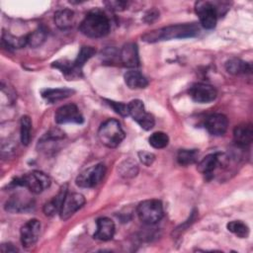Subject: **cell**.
I'll use <instances>...</instances> for the list:
<instances>
[{"instance_id": "6da1fadb", "label": "cell", "mask_w": 253, "mask_h": 253, "mask_svg": "<svg viewBox=\"0 0 253 253\" xmlns=\"http://www.w3.org/2000/svg\"><path fill=\"white\" fill-rule=\"evenodd\" d=\"M200 28L196 23L178 24L154 30L143 35L142 40L146 42H156L175 39H186L198 36Z\"/></svg>"}, {"instance_id": "7a4b0ae2", "label": "cell", "mask_w": 253, "mask_h": 253, "mask_svg": "<svg viewBox=\"0 0 253 253\" xmlns=\"http://www.w3.org/2000/svg\"><path fill=\"white\" fill-rule=\"evenodd\" d=\"M110 29L111 24L109 18L98 9L89 12L79 26V30L84 36L93 39L107 36Z\"/></svg>"}, {"instance_id": "3957f363", "label": "cell", "mask_w": 253, "mask_h": 253, "mask_svg": "<svg viewBox=\"0 0 253 253\" xmlns=\"http://www.w3.org/2000/svg\"><path fill=\"white\" fill-rule=\"evenodd\" d=\"M126 134L119 121L109 119L98 129L99 140L109 148H115L121 144Z\"/></svg>"}, {"instance_id": "277c9868", "label": "cell", "mask_w": 253, "mask_h": 253, "mask_svg": "<svg viewBox=\"0 0 253 253\" xmlns=\"http://www.w3.org/2000/svg\"><path fill=\"white\" fill-rule=\"evenodd\" d=\"M50 184L51 180L48 175L41 171H32L15 178L10 185L13 187H24L34 194H40L47 189Z\"/></svg>"}, {"instance_id": "5b68a950", "label": "cell", "mask_w": 253, "mask_h": 253, "mask_svg": "<svg viewBox=\"0 0 253 253\" xmlns=\"http://www.w3.org/2000/svg\"><path fill=\"white\" fill-rule=\"evenodd\" d=\"M136 212L139 219L146 224H154L160 221L164 215L162 203L155 199L146 200L139 203Z\"/></svg>"}, {"instance_id": "8992f818", "label": "cell", "mask_w": 253, "mask_h": 253, "mask_svg": "<svg viewBox=\"0 0 253 253\" xmlns=\"http://www.w3.org/2000/svg\"><path fill=\"white\" fill-rule=\"evenodd\" d=\"M106 173L104 164L99 163L82 171L76 178L75 183L80 188H93L97 186Z\"/></svg>"}, {"instance_id": "52a82bcc", "label": "cell", "mask_w": 253, "mask_h": 253, "mask_svg": "<svg viewBox=\"0 0 253 253\" xmlns=\"http://www.w3.org/2000/svg\"><path fill=\"white\" fill-rule=\"evenodd\" d=\"M128 106V116H130L141 128L145 130H150L154 125V117L145 111L144 105L140 100H132L127 104Z\"/></svg>"}, {"instance_id": "ba28073f", "label": "cell", "mask_w": 253, "mask_h": 253, "mask_svg": "<svg viewBox=\"0 0 253 253\" xmlns=\"http://www.w3.org/2000/svg\"><path fill=\"white\" fill-rule=\"evenodd\" d=\"M195 11L199 16L201 25L207 29L211 30L215 27L217 21V8L209 1H198L195 5Z\"/></svg>"}, {"instance_id": "9c48e42d", "label": "cell", "mask_w": 253, "mask_h": 253, "mask_svg": "<svg viewBox=\"0 0 253 253\" xmlns=\"http://www.w3.org/2000/svg\"><path fill=\"white\" fill-rule=\"evenodd\" d=\"M54 120L57 124H82L84 118L75 104H67L58 108L54 114Z\"/></svg>"}, {"instance_id": "30bf717a", "label": "cell", "mask_w": 253, "mask_h": 253, "mask_svg": "<svg viewBox=\"0 0 253 253\" xmlns=\"http://www.w3.org/2000/svg\"><path fill=\"white\" fill-rule=\"evenodd\" d=\"M85 204V198L79 193H67L61 209L59 211L60 218L63 220L68 219L72 216L78 210H80Z\"/></svg>"}, {"instance_id": "8fae6325", "label": "cell", "mask_w": 253, "mask_h": 253, "mask_svg": "<svg viewBox=\"0 0 253 253\" xmlns=\"http://www.w3.org/2000/svg\"><path fill=\"white\" fill-rule=\"evenodd\" d=\"M191 98L197 103H210L212 102L217 95L215 88L206 83H195L189 89Z\"/></svg>"}, {"instance_id": "7c38bea8", "label": "cell", "mask_w": 253, "mask_h": 253, "mask_svg": "<svg viewBox=\"0 0 253 253\" xmlns=\"http://www.w3.org/2000/svg\"><path fill=\"white\" fill-rule=\"evenodd\" d=\"M41 231V222L40 220L33 218L28 220L20 230V238L23 246L32 247L36 244L39 239Z\"/></svg>"}, {"instance_id": "4fadbf2b", "label": "cell", "mask_w": 253, "mask_h": 253, "mask_svg": "<svg viewBox=\"0 0 253 253\" xmlns=\"http://www.w3.org/2000/svg\"><path fill=\"white\" fill-rule=\"evenodd\" d=\"M205 126L212 135H223L228 127V120L222 114H212L207 118Z\"/></svg>"}, {"instance_id": "5bb4252c", "label": "cell", "mask_w": 253, "mask_h": 253, "mask_svg": "<svg viewBox=\"0 0 253 253\" xmlns=\"http://www.w3.org/2000/svg\"><path fill=\"white\" fill-rule=\"evenodd\" d=\"M224 160V155L222 153H211L204 157L198 164V170L202 174L206 175L207 177L212 176L213 171L222 164V161Z\"/></svg>"}, {"instance_id": "9a60e30c", "label": "cell", "mask_w": 253, "mask_h": 253, "mask_svg": "<svg viewBox=\"0 0 253 253\" xmlns=\"http://www.w3.org/2000/svg\"><path fill=\"white\" fill-rule=\"evenodd\" d=\"M120 58L121 61L124 63L125 66L135 68L139 66V56L137 46L133 42L126 43L120 51Z\"/></svg>"}, {"instance_id": "2e32d148", "label": "cell", "mask_w": 253, "mask_h": 253, "mask_svg": "<svg viewBox=\"0 0 253 253\" xmlns=\"http://www.w3.org/2000/svg\"><path fill=\"white\" fill-rule=\"evenodd\" d=\"M97 229L94 233V238L108 241L113 238L115 234V223L109 217H100L97 219Z\"/></svg>"}, {"instance_id": "e0dca14e", "label": "cell", "mask_w": 253, "mask_h": 253, "mask_svg": "<svg viewBox=\"0 0 253 253\" xmlns=\"http://www.w3.org/2000/svg\"><path fill=\"white\" fill-rule=\"evenodd\" d=\"M233 139L239 146H246L252 142L253 127L251 124H241L233 129Z\"/></svg>"}, {"instance_id": "ac0fdd59", "label": "cell", "mask_w": 253, "mask_h": 253, "mask_svg": "<svg viewBox=\"0 0 253 253\" xmlns=\"http://www.w3.org/2000/svg\"><path fill=\"white\" fill-rule=\"evenodd\" d=\"M74 92L75 91L70 88H46L42 90L41 94L47 102L54 103L72 96Z\"/></svg>"}, {"instance_id": "d6986e66", "label": "cell", "mask_w": 253, "mask_h": 253, "mask_svg": "<svg viewBox=\"0 0 253 253\" xmlns=\"http://www.w3.org/2000/svg\"><path fill=\"white\" fill-rule=\"evenodd\" d=\"M124 78L129 89H143L148 85V80L146 77L137 70L126 71Z\"/></svg>"}, {"instance_id": "ffe728a7", "label": "cell", "mask_w": 253, "mask_h": 253, "mask_svg": "<svg viewBox=\"0 0 253 253\" xmlns=\"http://www.w3.org/2000/svg\"><path fill=\"white\" fill-rule=\"evenodd\" d=\"M66 194H67V186L64 185L60 189V191L57 193V195L55 197H53L49 202H47L43 206L44 214L50 216V215H53L56 212H59Z\"/></svg>"}, {"instance_id": "44dd1931", "label": "cell", "mask_w": 253, "mask_h": 253, "mask_svg": "<svg viewBox=\"0 0 253 253\" xmlns=\"http://www.w3.org/2000/svg\"><path fill=\"white\" fill-rule=\"evenodd\" d=\"M225 69L228 73L233 75H240V74H248L251 73L252 67L251 64L241 60L240 58H230L225 62Z\"/></svg>"}, {"instance_id": "7402d4cb", "label": "cell", "mask_w": 253, "mask_h": 253, "mask_svg": "<svg viewBox=\"0 0 253 253\" xmlns=\"http://www.w3.org/2000/svg\"><path fill=\"white\" fill-rule=\"evenodd\" d=\"M55 25L60 30H67L72 27L74 22V13L69 9H62L54 14Z\"/></svg>"}, {"instance_id": "603a6c76", "label": "cell", "mask_w": 253, "mask_h": 253, "mask_svg": "<svg viewBox=\"0 0 253 253\" xmlns=\"http://www.w3.org/2000/svg\"><path fill=\"white\" fill-rule=\"evenodd\" d=\"M52 66L59 69L64 75L70 76V77L79 76L80 73H81V70L76 68V66L74 65L73 62H70V61H67V60H64V59L54 61L52 63Z\"/></svg>"}, {"instance_id": "cb8c5ba5", "label": "cell", "mask_w": 253, "mask_h": 253, "mask_svg": "<svg viewBox=\"0 0 253 253\" xmlns=\"http://www.w3.org/2000/svg\"><path fill=\"white\" fill-rule=\"evenodd\" d=\"M2 42L6 44V46H8L9 48H21L28 44L27 36L15 37L8 33H3Z\"/></svg>"}, {"instance_id": "d4e9b609", "label": "cell", "mask_w": 253, "mask_h": 253, "mask_svg": "<svg viewBox=\"0 0 253 253\" xmlns=\"http://www.w3.org/2000/svg\"><path fill=\"white\" fill-rule=\"evenodd\" d=\"M199 151L197 149H180L177 154V161L180 165L194 164L198 160Z\"/></svg>"}, {"instance_id": "484cf974", "label": "cell", "mask_w": 253, "mask_h": 253, "mask_svg": "<svg viewBox=\"0 0 253 253\" xmlns=\"http://www.w3.org/2000/svg\"><path fill=\"white\" fill-rule=\"evenodd\" d=\"M119 173L124 178H133L138 173L137 164L131 159H126L120 164Z\"/></svg>"}, {"instance_id": "4316f807", "label": "cell", "mask_w": 253, "mask_h": 253, "mask_svg": "<svg viewBox=\"0 0 253 253\" xmlns=\"http://www.w3.org/2000/svg\"><path fill=\"white\" fill-rule=\"evenodd\" d=\"M95 52H96V49L94 47H92V46H88V45L82 46L80 48V51H79L77 57L73 61V63L76 66V68L81 70L83 65L85 64V62L87 60H89L95 54Z\"/></svg>"}, {"instance_id": "83f0119b", "label": "cell", "mask_w": 253, "mask_h": 253, "mask_svg": "<svg viewBox=\"0 0 253 253\" xmlns=\"http://www.w3.org/2000/svg\"><path fill=\"white\" fill-rule=\"evenodd\" d=\"M227 229L235 234L237 237L246 238L249 235V227L241 220H232L227 223Z\"/></svg>"}, {"instance_id": "f1b7e54d", "label": "cell", "mask_w": 253, "mask_h": 253, "mask_svg": "<svg viewBox=\"0 0 253 253\" xmlns=\"http://www.w3.org/2000/svg\"><path fill=\"white\" fill-rule=\"evenodd\" d=\"M21 128H20V137L21 142L24 145H28L31 140V130H32V122L29 116H23L21 118Z\"/></svg>"}, {"instance_id": "f546056e", "label": "cell", "mask_w": 253, "mask_h": 253, "mask_svg": "<svg viewBox=\"0 0 253 253\" xmlns=\"http://www.w3.org/2000/svg\"><path fill=\"white\" fill-rule=\"evenodd\" d=\"M31 202H22L18 197L11 198L5 205V210L11 212H21L31 208Z\"/></svg>"}, {"instance_id": "4dcf8cb0", "label": "cell", "mask_w": 253, "mask_h": 253, "mask_svg": "<svg viewBox=\"0 0 253 253\" xmlns=\"http://www.w3.org/2000/svg\"><path fill=\"white\" fill-rule=\"evenodd\" d=\"M148 142L153 148H164L169 143V136L163 131H155L148 137Z\"/></svg>"}, {"instance_id": "1f68e13d", "label": "cell", "mask_w": 253, "mask_h": 253, "mask_svg": "<svg viewBox=\"0 0 253 253\" xmlns=\"http://www.w3.org/2000/svg\"><path fill=\"white\" fill-rule=\"evenodd\" d=\"M46 37V32L43 28H38L37 30H35L34 32H32L31 34L27 35V42L28 44L31 45L32 47H37L39 45H41Z\"/></svg>"}, {"instance_id": "d6a6232c", "label": "cell", "mask_w": 253, "mask_h": 253, "mask_svg": "<svg viewBox=\"0 0 253 253\" xmlns=\"http://www.w3.org/2000/svg\"><path fill=\"white\" fill-rule=\"evenodd\" d=\"M106 102H108V104L121 116L123 117H126L128 116V106L122 103V102H115L112 100H106Z\"/></svg>"}, {"instance_id": "836d02e7", "label": "cell", "mask_w": 253, "mask_h": 253, "mask_svg": "<svg viewBox=\"0 0 253 253\" xmlns=\"http://www.w3.org/2000/svg\"><path fill=\"white\" fill-rule=\"evenodd\" d=\"M138 158L139 160L141 161L142 164H144L145 166H150L154 160H155V155L151 152H148V151H144V150H141L139 151L138 153Z\"/></svg>"}, {"instance_id": "e575fe53", "label": "cell", "mask_w": 253, "mask_h": 253, "mask_svg": "<svg viewBox=\"0 0 253 253\" xmlns=\"http://www.w3.org/2000/svg\"><path fill=\"white\" fill-rule=\"evenodd\" d=\"M105 4L111 10H114V11H124L127 7L128 2L115 0V1H107V2H105Z\"/></svg>"}, {"instance_id": "d590c367", "label": "cell", "mask_w": 253, "mask_h": 253, "mask_svg": "<svg viewBox=\"0 0 253 253\" xmlns=\"http://www.w3.org/2000/svg\"><path fill=\"white\" fill-rule=\"evenodd\" d=\"M1 251L5 252V253H7V252H16V251H18V249L13 244L6 243V244L1 245Z\"/></svg>"}]
</instances>
